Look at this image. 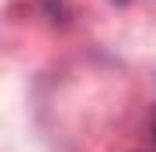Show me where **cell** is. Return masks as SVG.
Returning a JSON list of instances; mask_svg holds the SVG:
<instances>
[{"label":"cell","mask_w":156,"mask_h":152,"mask_svg":"<svg viewBox=\"0 0 156 152\" xmlns=\"http://www.w3.org/2000/svg\"><path fill=\"white\" fill-rule=\"evenodd\" d=\"M113 4H131V0H113Z\"/></svg>","instance_id":"obj_1"}]
</instances>
